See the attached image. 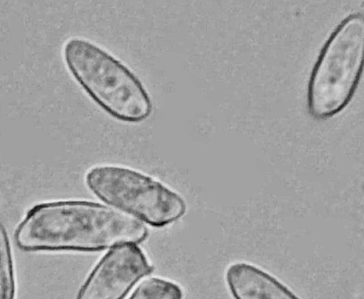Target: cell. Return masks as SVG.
Returning a JSON list of instances; mask_svg holds the SVG:
<instances>
[{
    "label": "cell",
    "mask_w": 364,
    "mask_h": 299,
    "mask_svg": "<svg viewBox=\"0 0 364 299\" xmlns=\"http://www.w3.org/2000/svg\"><path fill=\"white\" fill-rule=\"evenodd\" d=\"M142 222L107 205L60 201L35 205L17 226L15 242L25 251L96 252L145 241Z\"/></svg>",
    "instance_id": "1"
},
{
    "label": "cell",
    "mask_w": 364,
    "mask_h": 299,
    "mask_svg": "<svg viewBox=\"0 0 364 299\" xmlns=\"http://www.w3.org/2000/svg\"><path fill=\"white\" fill-rule=\"evenodd\" d=\"M63 58L82 89L114 119L139 124L151 115L154 103L143 82L107 51L73 38L64 45Z\"/></svg>",
    "instance_id": "2"
},
{
    "label": "cell",
    "mask_w": 364,
    "mask_h": 299,
    "mask_svg": "<svg viewBox=\"0 0 364 299\" xmlns=\"http://www.w3.org/2000/svg\"><path fill=\"white\" fill-rule=\"evenodd\" d=\"M363 60V15L352 14L328 37L311 74L308 88L311 115L324 120L345 109L359 85Z\"/></svg>",
    "instance_id": "3"
},
{
    "label": "cell",
    "mask_w": 364,
    "mask_h": 299,
    "mask_svg": "<svg viewBox=\"0 0 364 299\" xmlns=\"http://www.w3.org/2000/svg\"><path fill=\"white\" fill-rule=\"evenodd\" d=\"M85 183L109 206L152 227L171 225L186 213V202L177 192L131 168L94 167L86 174Z\"/></svg>",
    "instance_id": "4"
},
{
    "label": "cell",
    "mask_w": 364,
    "mask_h": 299,
    "mask_svg": "<svg viewBox=\"0 0 364 299\" xmlns=\"http://www.w3.org/2000/svg\"><path fill=\"white\" fill-rule=\"evenodd\" d=\"M152 272L154 267L137 244L117 246L94 267L76 299H123Z\"/></svg>",
    "instance_id": "5"
},
{
    "label": "cell",
    "mask_w": 364,
    "mask_h": 299,
    "mask_svg": "<svg viewBox=\"0 0 364 299\" xmlns=\"http://www.w3.org/2000/svg\"><path fill=\"white\" fill-rule=\"evenodd\" d=\"M225 279L233 299H301L273 275L249 263H232Z\"/></svg>",
    "instance_id": "6"
},
{
    "label": "cell",
    "mask_w": 364,
    "mask_h": 299,
    "mask_svg": "<svg viewBox=\"0 0 364 299\" xmlns=\"http://www.w3.org/2000/svg\"><path fill=\"white\" fill-rule=\"evenodd\" d=\"M16 298L13 251L7 230L0 222V299Z\"/></svg>",
    "instance_id": "7"
},
{
    "label": "cell",
    "mask_w": 364,
    "mask_h": 299,
    "mask_svg": "<svg viewBox=\"0 0 364 299\" xmlns=\"http://www.w3.org/2000/svg\"><path fill=\"white\" fill-rule=\"evenodd\" d=\"M183 290L171 280L151 278L145 280L128 299H182Z\"/></svg>",
    "instance_id": "8"
}]
</instances>
